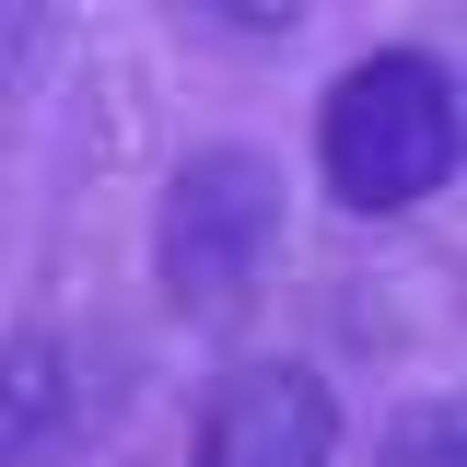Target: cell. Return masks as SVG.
Here are the masks:
<instances>
[{"label": "cell", "mask_w": 467, "mask_h": 467, "mask_svg": "<svg viewBox=\"0 0 467 467\" xmlns=\"http://www.w3.org/2000/svg\"><path fill=\"white\" fill-rule=\"evenodd\" d=\"M316 164L327 199L350 211H409L456 175V70L432 47H374L350 58L316 106Z\"/></svg>", "instance_id": "1"}, {"label": "cell", "mask_w": 467, "mask_h": 467, "mask_svg": "<svg viewBox=\"0 0 467 467\" xmlns=\"http://www.w3.org/2000/svg\"><path fill=\"white\" fill-rule=\"evenodd\" d=\"M269 245H281V175L257 164V152H199V164H175L164 187V223H152V269L187 316H223L234 292L269 269Z\"/></svg>", "instance_id": "2"}, {"label": "cell", "mask_w": 467, "mask_h": 467, "mask_svg": "<svg viewBox=\"0 0 467 467\" xmlns=\"http://www.w3.org/2000/svg\"><path fill=\"white\" fill-rule=\"evenodd\" d=\"M339 456V398L304 362H234L199 409V467H327Z\"/></svg>", "instance_id": "3"}, {"label": "cell", "mask_w": 467, "mask_h": 467, "mask_svg": "<svg viewBox=\"0 0 467 467\" xmlns=\"http://www.w3.org/2000/svg\"><path fill=\"white\" fill-rule=\"evenodd\" d=\"M58 432H70V350L47 327H24V339L0 350V467L58 456Z\"/></svg>", "instance_id": "4"}, {"label": "cell", "mask_w": 467, "mask_h": 467, "mask_svg": "<svg viewBox=\"0 0 467 467\" xmlns=\"http://www.w3.org/2000/svg\"><path fill=\"white\" fill-rule=\"evenodd\" d=\"M374 467H467V420H456V398L409 409L398 432H386V456H374Z\"/></svg>", "instance_id": "5"}, {"label": "cell", "mask_w": 467, "mask_h": 467, "mask_svg": "<svg viewBox=\"0 0 467 467\" xmlns=\"http://www.w3.org/2000/svg\"><path fill=\"white\" fill-rule=\"evenodd\" d=\"M211 36H292L304 24V0H187Z\"/></svg>", "instance_id": "6"}, {"label": "cell", "mask_w": 467, "mask_h": 467, "mask_svg": "<svg viewBox=\"0 0 467 467\" xmlns=\"http://www.w3.org/2000/svg\"><path fill=\"white\" fill-rule=\"evenodd\" d=\"M47 24H58V0H0V82L47 47Z\"/></svg>", "instance_id": "7"}]
</instances>
